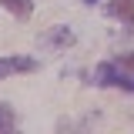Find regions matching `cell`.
<instances>
[{
	"instance_id": "cell-2",
	"label": "cell",
	"mask_w": 134,
	"mask_h": 134,
	"mask_svg": "<svg viewBox=\"0 0 134 134\" xmlns=\"http://www.w3.org/2000/svg\"><path fill=\"white\" fill-rule=\"evenodd\" d=\"M117 64V87H124V91H134V57H121L114 60Z\"/></svg>"
},
{
	"instance_id": "cell-6",
	"label": "cell",
	"mask_w": 134,
	"mask_h": 134,
	"mask_svg": "<svg viewBox=\"0 0 134 134\" xmlns=\"http://www.w3.org/2000/svg\"><path fill=\"white\" fill-rule=\"evenodd\" d=\"M17 124V114H14V107L10 104H0V131H10Z\"/></svg>"
},
{
	"instance_id": "cell-3",
	"label": "cell",
	"mask_w": 134,
	"mask_h": 134,
	"mask_svg": "<svg viewBox=\"0 0 134 134\" xmlns=\"http://www.w3.org/2000/svg\"><path fill=\"white\" fill-rule=\"evenodd\" d=\"M107 14L124 24H134V0H107Z\"/></svg>"
},
{
	"instance_id": "cell-1",
	"label": "cell",
	"mask_w": 134,
	"mask_h": 134,
	"mask_svg": "<svg viewBox=\"0 0 134 134\" xmlns=\"http://www.w3.org/2000/svg\"><path fill=\"white\" fill-rule=\"evenodd\" d=\"M34 67H37V60H30V57H0V77H7V74H27Z\"/></svg>"
},
{
	"instance_id": "cell-5",
	"label": "cell",
	"mask_w": 134,
	"mask_h": 134,
	"mask_svg": "<svg viewBox=\"0 0 134 134\" xmlns=\"http://www.w3.org/2000/svg\"><path fill=\"white\" fill-rule=\"evenodd\" d=\"M0 7L10 10L17 20H27V17L34 14V0H0Z\"/></svg>"
},
{
	"instance_id": "cell-4",
	"label": "cell",
	"mask_w": 134,
	"mask_h": 134,
	"mask_svg": "<svg viewBox=\"0 0 134 134\" xmlns=\"http://www.w3.org/2000/svg\"><path fill=\"white\" fill-rule=\"evenodd\" d=\"M67 44H74V34L67 27H57V30H50V34L40 37V47H67Z\"/></svg>"
}]
</instances>
